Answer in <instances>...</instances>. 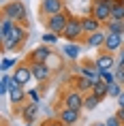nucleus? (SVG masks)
Instances as JSON below:
<instances>
[{"instance_id":"obj_14","label":"nucleus","mask_w":124,"mask_h":126,"mask_svg":"<svg viewBox=\"0 0 124 126\" xmlns=\"http://www.w3.org/2000/svg\"><path fill=\"white\" fill-rule=\"evenodd\" d=\"M124 47V34H116V32H107V41H105L103 49L109 53H118Z\"/></svg>"},{"instance_id":"obj_35","label":"nucleus","mask_w":124,"mask_h":126,"mask_svg":"<svg viewBox=\"0 0 124 126\" xmlns=\"http://www.w3.org/2000/svg\"><path fill=\"white\" fill-rule=\"evenodd\" d=\"M118 118H120V122H122V126H124V107H118V113H116Z\"/></svg>"},{"instance_id":"obj_8","label":"nucleus","mask_w":124,"mask_h":126,"mask_svg":"<svg viewBox=\"0 0 124 126\" xmlns=\"http://www.w3.org/2000/svg\"><path fill=\"white\" fill-rule=\"evenodd\" d=\"M30 66H32V77L36 83H47V81L52 79L53 75V68L49 66V64H45V62H30Z\"/></svg>"},{"instance_id":"obj_23","label":"nucleus","mask_w":124,"mask_h":126,"mask_svg":"<svg viewBox=\"0 0 124 126\" xmlns=\"http://www.w3.org/2000/svg\"><path fill=\"white\" fill-rule=\"evenodd\" d=\"M98 105H101V100H98L92 92L84 94V109H86V111H94V109H96Z\"/></svg>"},{"instance_id":"obj_27","label":"nucleus","mask_w":124,"mask_h":126,"mask_svg":"<svg viewBox=\"0 0 124 126\" xmlns=\"http://www.w3.org/2000/svg\"><path fill=\"white\" fill-rule=\"evenodd\" d=\"M17 64H19L17 58H2V62H0V71H2V73H7L9 68H15Z\"/></svg>"},{"instance_id":"obj_31","label":"nucleus","mask_w":124,"mask_h":126,"mask_svg":"<svg viewBox=\"0 0 124 126\" xmlns=\"http://www.w3.org/2000/svg\"><path fill=\"white\" fill-rule=\"evenodd\" d=\"M116 81H120V83H124V66H120V64H116Z\"/></svg>"},{"instance_id":"obj_12","label":"nucleus","mask_w":124,"mask_h":126,"mask_svg":"<svg viewBox=\"0 0 124 126\" xmlns=\"http://www.w3.org/2000/svg\"><path fill=\"white\" fill-rule=\"evenodd\" d=\"M52 56H56V53L52 51V45H39V47H34L32 49V53L28 56V60L30 62H45V64H49V58Z\"/></svg>"},{"instance_id":"obj_9","label":"nucleus","mask_w":124,"mask_h":126,"mask_svg":"<svg viewBox=\"0 0 124 126\" xmlns=\"http://www.w3.org/2000/svg\"><path fill=\"white\" fill-rule=\"evenodd\" d=\"M79 73L86 75L88 79H92L94 83H96V81H101V68L96 66L94 58H84V62L79 64Z\"/></svg>"},{"instance_id":"obj_21","label":"nucleus","mask_w":124,"mask_h":126,"mask_svg":"<svg viewBox=\"0 0 124 126\" xmlns=\"http://www.w3.org/2000/svg\"><path fill=\"white\" fill-rule=\"evenodd\" d=\"M103 28L107 32H116V34H124V19H116V17H109V19L103 24Z\"/></svg>"},{"instance_id":"obj_5","label":"nucleus","mask_w":124,"mask_h":126,"mask_svg":"<svg viewBox=\"0 0 124 126\" xmlns=\"http://www.w3.org/2000/svg\"><path fill=\"white\" fill-rule=\"evenodd\" d=\"M111 4H113V0H92L90 2V15H94L101 24L111 17Z\"/></svg>"},{"instance_id":"obj_22","label":"nucleus","mask_w":124,"mask_h":126,"mask_svg":"<svg viewBox=\"0 0 124 126\" xmlns=\"http://www.w3.org/2000/svg\"><path fill=\"white\" fill-rule=\"evenodd\" d=\"M92 94H94V96H96V98L103 103V100L109 96V83H105L103 79L96 81V83H94V88H92Z\"/></svg>"},{"instance_id":"obj_1","label":"nucleus","mask_w":124,"mask_h":126,"mask_svg":"<svg viewBox=\"0 0 124 126\" xmlns=\"http://www.w3.org/2000/svg\"><path fill=\"white\" fill-rule=\"evenodd\" d=\"M28 41V26H21V24H15L13 32L9 34V39L4 43H0L2 45V51H21L24 45H26Z\"/></svg>"},{"instance_id":"obj_4","label":"nucleus","mask_w":124,"mask_h":126,"mask_svg":"<svg viewBox=\"0 0 124 126\" xmlns=\"http://www.w3.org/2000/svg\"><path fill=\"white\" fill-rule=\"evenodd\" d=\"M62 39L66 43H79V41L86 39V32H84V26H81V17L77 15H71V19L66 24L64 32H62Z\"/></svg>"},{"instance_id":"obj_2","label":"nucleus","mask_w":124,"mask_h":126,"mask_svg":"<svg viewBox=\"0 0 124 126\" xmlns=\"http://www.w3.org/2000/svg\"><path fill=\"white\" fill-rule=\"evenodd\" d=\"M2 15L11 17L13 21H17L21 26H30L28 24V9L21 0H9L7 4H2Z\"/></svg>"},{"instance_id":"obj_28","label":"nucleus","mask_w":124,"mask_h":126,"mask_svg":"<svg viewBox=\"0 0 124 126\" xmlns=\"http://www.w3.org/2000/svg\"><path fill=\"white\" fill-rule=\"evenodd\" d=\"M122 92H124V83H120V81H113V83H109V96L118 98Z\"/></svg>"},{"instance_id":"obj_36","label":"nucleus","mask_w":124,"mask_h":126,"mask_svg":"<svg viewBox=\"0 0 124 126\" xmlns=\"http://www.w3.org/2000/svg\"><path fill=\"white\" fill-rule=\"evenodd\" d=\"M116 100H118V107H124V92H122V94H120V96H118V98H116Z\"/></svg>"},{"instance_id":"obj_17","label":"nucleus","mask_w":124,"mask_h":126,"mask_svg":"<svg viewBox=\"0 0 124 126\" xmlns=\"http://www.w3.org/2000/svg\"><path fill=\"white\" fill-rule=\"evenodd\" d=\"M36 113H39V103H32V100H28V103H24V107H21L19 118L24 120L26 124H34V118H36Z\"/></svg>"},{"instance_id":"obj_20","label":"nucleus","mask_w":124,"mask_h":126,"mask_svg":"<svg viewBox=\"0 0 124 126\" xmlns=\"http://www.w3.org/2000/svg\"><path fill=\"white\" fill-rule=\"evenodd\" d=\"M79 53H81V45H79V43H64L62 56H64L66 60H77Z\"/></svg>"},{"instance_id":"obj_24","label":"nucleus","mask_w":124,"mask_h":126,"mask_svg":"<svg viewBox=\"0 0 124 126\" xmlns=\"http://www.w3.org/2000/svg\"><path fill=\"white\" fill-rule=\"evenodd\" d=\"M111 17L124 19V0H113V4H111Z\"/></svg>"},{"instance_id":"obj_13","label":"nucleus","mask_w":124,"mask_h":126,"mask_svg":"<svg viewBox=\"0 0 124 126\" xmlns=\"http://www.w3.org/2000/svg\"><path fill=\"white\" fill-rule=\"evenodd\" d=\"M105 41H107V30L103 28V30H96V32H92V34H86L84 45L90 47V49H103Z\"/></svg>"},{"instance_id":"obj_7","label":"nucleus","mask_w":124,"mask_h":126,"mask_svg":"<svg viewBox=\"0 0 124 126\" xmlns=\"http://www.w3.org/2000/svg\"><path fill=\"white\" fill-rule=\"evenodd\" d=\"M64 9H66L64 0H41L39 2V17L45 19V17L56 15V13H60V11H64Z\"/></svg>"},{"instance_id":"obj_6","label":"nucleus","mask_w":124,"mask_h":126,"mask_svg":"<svg viewBox=\"0 0 124 126\" xmlns=\"http://www.w3.org/2000/svg\"><path fill=\"white\" fill-rule=\"evenodd\" d=\"M60 98H62V105H60V107H71V109H77V111L84 109V94L79 92V90H75V88L64 90V92L60 94ZM60 107H58V109H60Z\"/></svg>"},{"instance_id":"obj_25","label":"nucleus","mask_w":124,"mask_h":126,"mask_svg":"<svg viewBox=\"0 0 124 126\" xmlns=\"http://www.w3.org/2000/svg\"><path fill=\"white\" fill-rule=\"evenodd\" d=\"M11 81H13V75L2 73V77H0V94H9V90H11Z\"/></svg>"},{"instance_id":"obj_15","label":"nucleus","mask_w":124,"mask_h":126,"mask_svg":"<svg viewBox=\"0 0 124 126\" xmlns=\"http://www.w3.org/2000/svg\"><path fill=\"white\" fill-rule=\"evenodd\" d=\"M71 88H75V90H79L81 94H88V92H92V88H94V81L92 79H88L86 75H73L71 77Z\"/></svg>"},{"instance_id":"obj_29","label":"nucleus","mask_w":124,"mask_h":126,"mask_svg":"<svg viewBox=\"0 0 124 126\" xmlns=\"http://www.w3.org/2000/svg\"><path fill=\"white\" fill-rule=\"evenodd\" d=\"M101 79H103L105 83H113V81H116V71H113V68H105V71H101Z\"/></svg>"},{"instance_id":"obj_18","label":"nucleus","mask_w":124,"mask_h":126,"mask_svg":"<svg viewBox=\"0 0 124 126\" xmlns=\"http://www.w3.org/2000/svg\"><path fill=\"white\" fill-rule=\"evenodd\" d=\"M81 26H84V32L86 34H92V32H96V30H103V24L94 17V15H81Z\"/></svg>"},{"instance_id":"obj_10","label":"nucleus","mask_w":124,"mask_h":126,"mask_svg":"<svg viewBox=\"0 0 124 126\" xmlns=\"http://www.w3.org/2000/svg\"><path fill=\"white\" fill-rule=\"evenodd\" d=\"M56 118H58L64 126H75L79 122V118H81V111L71 109V107H60L58 113H56Z\"/></svg>"},{"instance_id":"obj_11","label":"nucleus","mask_w":124,"mask_h":126,"mask_svg":"<svg viewBox=\"0 0 124 126\" xmlns=\"http://www.w3.org/2000/svg\"><path fill=\"white\" fill-rule=\"evenodd\" d=\"M13 77L17 81H19L21 86H26L28 81L30 79H34L32 77V66H30V60H24V62H19V64H17V66H15V73H13Z\"/></svg>"},{"instance_id":"obj_34","label":"nucleus","mask_w":124,"mask_h":126,"mask_svg":"<svg viewBox=\"0 0 124 126\" xmlns=\"http://www.w3.org/2000/svg\"><path fill=\"white\" fill-rule=\"evenodd\" d=\"M116 62L120 64V66H124V47L120 49V51H118V58H116Z\"/></svg>"},{"instance_id":"obj_37","label":"nucleus","mask_w":124,"mask_h":126,"mask_svg":"<svg viewBox=\"0 0 124 126\" xmlns=\"http://www.w3.org/2000/svg\"><path fill=\"white\" fill-rule=\"evenodd\" d=\"M92 126H107L105 122H96V124H92Z\"/></svg>"},{"instance_id":"obj_3","label":"nucleus","mask_w":124,"mask_h":126,"mask_svg":"<svg viewBox=\"0 0 124 126\" xmlns=\"http://www.w3.org/2000/svg\"><path fill=\"white\" fill-rule=\"evenodd\" d=\"M71 11L69 9H64V11H60V13L56 15H49V17H45L43 19V24H45V30H49V32H56L62 36V32H64L66 24H69V19H71Z\"/></svg>"},{"instance_id":"obj_26","label":"nucleus","mask_w":124,"mask_h":126,"mask_svg":"<svg viewBox=\"0 0 124 126\" xmlns=\"http://www.w3.org/2000/svg\"><path fill=\"white\" fill-rule=\"evenodd\" d=\"M58 39H62L60 34H56V32H49V30H45V34L41 36V41L45 43V45H56L58 43Z\"/></svg>"},{"instance_id":"obj_19","label":"nucleus","mask_w":124,"mask_h":126,"mask_svg":"<svg viewBox=\"0 0 124 126\" xmlns=\"http://www.w3.org/2000/svg\"><path fill=\"white\" fill-rule=\"evenodd\" d=\"M17 21H13L11 17H7V15H2V21H0V43H4V41L9 39V34L13 32V28Z\"/></svg>"},{"instance_id":"obj_30","label":"nucleus","mask_w":124,"mask_h":126,"mask_svg":"<svg viewBox=\"0 0 124 126\" xmlns=\"http://www.w3.org/2000/svg\"><path fill=\"white\" fill-rule=\"evenodd\" d=\"M28 100H32V103H39V100H41V92L36 90V88L28 90Z\"/></svg>"},{"instance_id":"obj_33","label":"nucleus","mask_w":124,"mask_h":126,"mask_svg":"<svg viewBox=\"0 0 124 126\" xmlns=\"http://www.w3.org/2000/svg\"><path fill=\"white\" fill-rule=\"evenodd\" d=\"M105 124H107V126H122V122H120V118H118V115H111V118L105 120Z\"/></svg>"},{"instance_id":"obj_32","label":"nucleus","mask_w":124,"mask_h":126,"mask_svg":"<svg viewBox=\"0 0 124 126\" xmlns=\"http://www.w3.org/2000/svg\"><path fill=\"white\" fill-rule=\"evenodd\" d=\"M41 126H64V124H62V122H60L58 118H47Z\"/></svg>"},{"instance_id":"obj_16","label":"nucleus","mask_w":124,"mask_h":126,"mask_svg":"<svg viewBox=\"0 0 124 126\" xmlns=\"http://www.w3.org/2000/svg\"><path fill=\"white\" fill-rule=\"evenodd\" d=\"M94 62H96V66L101 68V71H105V68H116V53H109L105 51V49H98V56L94 58Z\"/></svg>"}]
</instances>
